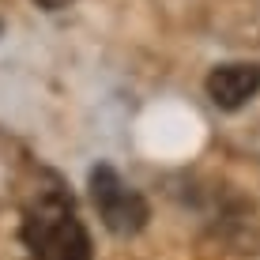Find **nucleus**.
Segmentation results:
<instances>
[{
    "label": "nucleus",
    "instance_id": "20e7f679",
    "mask_svg": "<svg viewBox=\"0 0 260 260\" xmlns=\"http://www.w3.org/2000/svg\"><path fill=\"white\" fill-rule=\"evenodd\" d=\"M34 4H38L42 12H60V8H68L72 0H34Z\"/></svg>",
    "mask_w": 260,
    "mask_h": 260
},
{
    "label": "nucleus",
    "instance_id": "f03ea898",
    "mask_svg": "<svg viewBox=\"0 0 260 260\" xmlns=\"http://www.w3.org/2000/svg\"><path fill=\"white\" fill-rule=\"evenodd\" d=\"M87 189H91L94 211L102 219V226L113 238H136L151 222V204L136 185H128L110 162H98L87 174Z\"/></svg>",
    "mask_w": 260,
    "mask_h": 260
},
{
    "label": "nucleus",
    "instance_id": "f257e3e1",
    "mask_svg": "<svg viewBox=\"0 0 260 260\" xmlns=\"http://www.w3.org/2000/svg\"><path fill=\"white\" fill-rule=\"evenodd\" d=\"M19 238L30 260H94L91 234L79 222L76 204L60 181H53L49 189H38V196L23 215Z\"/></svg>",
    "mask_w": 260,
    "mask_h": 260
},
{
    "label": "nucleus",
    "instance_id": "7ed1b4c3",
    "mask_svg": "<svg viewBox=\"0 0 260 260\" xmlns=\"http://www.w3.org/2000/svg\"><path fill=\"white\" fill-rule=\"evenodd\" d=\"M211 106L222 113H238L260 94V64L253 60H230V64H215L204 79Z\"/></svg>",
    "mask_w": 260,
    "mask_h": 260
}]
</instances>
